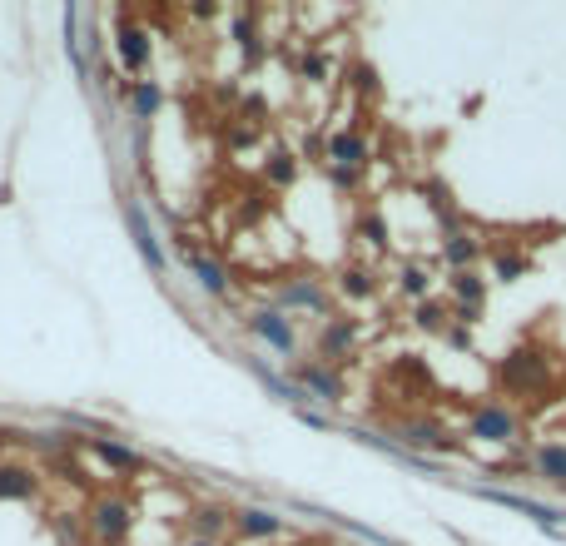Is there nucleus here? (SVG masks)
I'll return each mask as SVG.
<instances>
[{"label": "nucleus", "mask_w": 566, "mask_h": 546, "mask_svg": "<svg viewBox=\"0 0 566 546\" xmlns=\"http://www.w3.org/2000/svg\"><path fill=\"white\" fill-rule=\"evenodd\" d=\"M269 179H274V184H293V159H288V154H274V159H269Z\"/></svg>", "instance_id": "nucleus-27"}, {"label": "nucleus", "mask_w": 566, "mask_h": 546, "mask_svg": "<svg viewBox=\"0 0 566 546\" xmlns=\"http://www.w3.org/2000/svg\"><path fill=\"white\" fill-rule=\"evenodd\" d=\"M442 259H447L457 273H472V264L482 259V244H477L467 229H457V234H447V239H442Z\"/></svg>", "instance_id": "nucleus-8"}, {"label": "nucleus", "mask_w": 566, "mask_h": 546, "mask_svg": "<svg viewBox=\"0 0 566 546\" xmlns=\"http://www.w3.org/2000/svg\"><path fill=\"white\" fill-rule=\"evenodd\" d=\"M447 343H452V348H472V333H467V323L447 328Z\"/></svg>", "instance_id": "nucleus-28"}, {"label": "nucleus", "mask_w": 566, "mask_h": 546, "mask_svg": "<svg viewBox=\"0 0 566 546\" xmlns=\"http://www.w3.org/2000/svg\"><path fill=\"white\" fill-rule=\"evenodd\" d=\"M120 60H125V70L140 75L144 65H149V30H140V25H125L120 30Z\"/></svg>", "instance_id": "nucleus-10"}, {"label": "nucleus", "mask_w": 566, "mask_h": 546, "mask_svg": "<svg viewBox=\"0 0 566 546\" xmlns=\"http://www.w3.org/2000/svg\"><path fill=\"white\" fill-rule=\"evenodd\" d=\"M189 546H214V542H189Z\"/></svg>", "instance_id": "nucleus-30"}, {"label": "nucleus", "mask_w": 566, "mask_h": 546, "mask_svg": "<svg viewBox=\"0 0 566 546\" xmlns=\"http://www.w3.org/2000/svg\"><path fill=\"white\" fill-rule=\"evenodd\" d=\"M452 298H457V323H477L487 303V278L477 273H452Z\"/></svg>", "instance_id": "nucleus-3"}, {"label": "nucleus", "mask_w": 566, "mask_h": 546, "mask_svg": "<svg viewBox=\"0 0 566 546\" xmlns=\"http://www.w3.org/2000/svg\"><path fill=\"white\" fill-rule=\"evenodd\" d=\"M427 283H432V278H427V269H418V264H408V269H403V293H408V298L427 303Z\"/></svg>", "instance_id": "nucleus-23"}, {"label": "nucleus", "mask_w": 566, "mask_h": 546, "mask_svg": "<svg viewBox=\"0 0 566 546\" xmlns=\"http://www.w3.org/2000/svg\"><path fill=\"white\" fill-rule=\"evenodd\" d=\"M427 204H432V214H437V224L447 229V234H457V204H452V194H447V184H437V179H427L423 184Z\"/></svg>", "instance_id": "nucleus-14"}, {"label": "nucleus", "mask_w": 566, "mask_h": 546, "mask_svg": "<svg viewBox=\"0 0 566 546\" xmlns=\"http://www.w3.org/2000/svg\"><path fill=\"white\" fill-rule=\"evenodd\" d=\"M179 254H184V264L199 273V283H204L214 298H224V293H229V273H224V264H214V259H204L199 249H189V239H179Z\"/></svg>", "instance_id": "nucleus-7"}, {"label": "nucleus", "mask_w": 566, "mask_h": 546, "mask_svg": "<svg viewBox=\"0 0 566 546\" xmlns=\"http://www.w3.org/2000/svg\"><path fill=\"white\" fill-rule=\"evenodd\" d=\"M532 467H537V477H542V482L566 487V442H542V447L532 452Z\"/></svg>", "instance_id": "nucleus-9"}, {"label": "nucleus", "mask_w": 566, "mask_h": 546, "mask_svg": "<svg viewBox=\"0 0 566 546\" xmlns=\"http://www.w3.org/2000/svg\"><path fill=\"white\" fill-rule=\"evenodd\" d=\"M343 293H353V298H373V278L363 269H343Z\"/></svg>", "instance_id": "nucleus-24"}, {"label": "nucleus", "mask_w": 566, "mask_h": 546, "mask_svg": "<svg viewBox=\"0 0 566 546\" xmlns=\"http://www.w3.org/2000/svg\"><path fill=\"white\" fill-rule=\"evenodd\" d=\"M35 497V477L25 467H0V502H20Z\"/></svg>", "instance_id": "nucleus-16"}, {"label": "nucleus", "mask_w": 566, "mask_h": 546, "mask_svg": "<svg viewBox=\"0 0 566 546\" xmlns=\"http://www.w3.org/2000/svg\"><path fill=\"white\" fill-rule=\"evenodd\" d=\"M283 303H288V308H313V313H328V293H323L313 278H308V283H303V278H293V283L283 288Z\"/></svg>", "instance_id": "nucleus-11"}, {"label": "nucleus", "mask_w": 566, "mask_h": 546, "mask_svg": "<svg viewBox=\"0 0 566 546\" xmlns=\"http://www.w3.org/2000/svg\"><path fill=\"white\" fill-rule=\"evenodd\" d=\"M154 110H159V90L140 80V85H135V115H140V120H149Z\"/></svg>", "instance_id": "nucleus-26"}, {"label": "nucleus", "mask_w": 566, "mask_h": 546, "mask_svg": "<svg viewBox=\"0 0 566 546\" xmlns=\"http://www.w3.org/2000/svg\"><path fill=\"white\" fill-rule=\"evenodd\" d=\"M328 154H333L338 169H363V159H368V149H363L358 135H333L328 139Z\"/></svg>", "instance_id": "nucleus-15"}, {"label": "nucleus", "mask_w": 566, "mask_h": 546, "mask_svg": "<svg viewBox=\"0 0 566 546\" xmlns=\"http://www.w3.org/2000/svg\"><path fill=\"white\" fill-rule=\"evenodd\" d=\"M95 537L100 542H125L130 537V507L125 502H95Z\"/></svg>", "instance_id": "nucleus-6"}, {"label": "nucleus", "mask_w": 566, "mask_h": 546, "mask_svg": "<svg viewBox=\"0 0 566 546\" xmlns=\"http://www.w3.org/2000/svg\"><path fill=\"white\" fill-rule=\"evenodd\" d=\"M95 452H100V462H110V467H120V472L140 467V457H135L125 442H110V437H100V442H95Z\"/></svg>", "instance_id": "nucleus-18"}, {"label": "nucleus", "mask_w": 566, "mask_h": 546, "mask_svg": "<svg viewBox=\"0 0 566 546\" xmlns=\"http://www.w3.org/2000/svg\"><path fill=\"white\" fill-rule=\"evenodd\" d=\"M234 527H239L244 537H274L283 522L274 517V512H264V507H249V512H239V517H234Z\"/></svg>", "instance_id": "nucleus-17"}, {"label": "nucleus", "mask_w": 566, "mask_h": 546, "mask_svg": "<svg viewBox=\"0 0 566 546\" xmlns=\"http://www.w3.org/2000/svg\"><path fill=\"white\" fill-rule=\"evenodd\" d=\"M293 383L308 388V393H318L323 403H343V378L333 368H323V363H298L293 368Z\"/></svg>", "instance_id": "nucleus-4"}, {"label": "nucleus", "mask_w": 566, "mask_h": 546, "mask_svg": "<svg viewBox=\"0 0 566 546\" xmlns=\"http://www.w3.org/2000/svg\"><path fill=\"white\" fill-rule=\"evenodd\" d=\"M358 229H363V239H368L373 249H383V244H388V224H383L378 214H363V219H358Z\"/></svg>", "instance_id": "nucleus-25"}, {"label": "nucleus", "mask_w": 566, "mask_h": 546, "mask_svg": "<svg viewBox=\"0 0 566 546\" xmlns=\"http://www.w3.org/2000/svg\"><path fill=\"white\" fill-rule=\"evenodd\" d=\"M403 442L408 447H437V452H452L457 447V437H447L437 422H408L403 427Z\"/></svg>", "instance_id": "nucleus-13"}, {"label": "nucleus", "mask_w": 566, "mask_h": 546, "mask_svg": "<svg viewBox=\"0 0 566 546\" xmlns=\"http://www.w3.org/2000/svg\"><path fill=\"white\" fill-rule=\"evenodd\" d=\"M517 412L502 408V403H482V408H472L467 417V432L477 437V442H517Z\"/></svg>", "instance_id": "nucleus-2"}, {"label": "nucleus", "mask_w": 566, "mask_h": 546, "mask_svg": "<svg viewBox=\"0 0 566 546\" xmlns=\"http://www.w3.org/2000/svg\"><path fill=\"white\" fill-rule=\"evenodd\" d=\"M527 269H532V259H527V254H497V259H492V273H497L502 283H517Z\"/></svg>", "instance_id": "nucleus-22"}, {"label": "nucleus", "mask_w": 566, "mask_h": 546, "mask_svg": "<svg viewBox=\"0 0 566 546\" xmlns=\"http://www.w3.org/2000/svg\"><path fill=\"white\" fill-rule=\"evenodd\" d=\"M249 328L269 343V348H279V353H293V328H288V318H283L279 308H259V313H249Z\"/></svg>", "instance_id": "nucleus-5"}, {"label": "nucleus", "mask_w": 566, "mask_h": 546, "mask_svg": "<svg viewBox=\"0 0 566 546\" xmlns=\"http://www.w3.org/2000/svg\"><path fill=\"white\" fill-rule=\"evenodd\" d=\"M497 383L512 393V398H542L552 388V358L542 348H512L502 363H497Z\"/></svg>", "instance_id": "nucleus-1"}, {"label": "nucleus", "mask_w": 566, "mask_h": 546, "mask_svg": "<svg viewBox=\"0 0 566 546\" xmlns=\"http://www.w3.org/2000/svg\"><path fill=\"white\" fill-rule=\"evenodd\" d=\"M189 527H194V537H199V542H209L214 532H224V527H229V512L204 507V512H194V522H189Z\"/></svg>", "instance_id": "nucleus-19"}, {"label": "nucleus", "mask_w": 566, "mask_h": 546, "mask_svg": "<svg viewBox=\"0 0 566 546\" xmlns=\"http://www.w3.org/2000/svg\"><path fill=\"white\" fill-rule=\"evenodd\" d=\"M413 323H418L423 333H447V308H442L437 298H427V303H418V313H413Z\"/></svg>", "instance_id": "nucleus-20"}, {"label": "nucleus", "mask_w": 566, "mask_h": 546, "mask_svg": "<svg viewBox=\"0 0 566 546\" xmlns=\"http://www.w3.org/2000/svg\"><path fill=\"white\" fill-rule=\"evenodd\" d=\"M130 229H135V239H140V254L149 259V269H164V254H159V239L144 229V219H140V209L130 214Z\"/></svg>", "instance_id": "nucleus-21"}, {"label": "nucleus", "mask_w": 566, "mask_h": 546, "mask_svg": "<svg viewBox=\"0 0 566 546\" xmlns=\"http://www.w3.org/2000/svg\"><path fill=\"white\" fill-rule=\"evenodd\" d=\"M298 75H313V80H323V60H318V55H308V60L298 65Z\"/></svg>", "instance_id": "nucleus-29"}, {"label": "nucleus", "mask_w": 566, "mask_h": 546, "mask_svg": "<svg viewBox=\"0 0 566 546\" xmlns=\"http://www.w3.org/2000/svg\"><path fill=\"white\" fill-rule=\"evenodd\" d=\"M353 338H358V323H353V318H333V323H328V333H323V358H328V363H338V358L353 348Z\"/></svg>", "instance_id": "nucleus-12"}]
</instances>
